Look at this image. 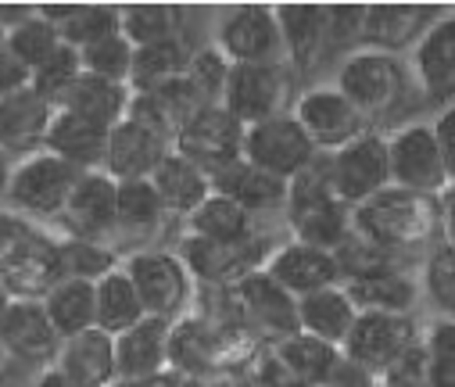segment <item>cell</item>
<instances>
[{"mask_svg":"<svg viewBox=\"0 0 455 387\" xmlns=\"http://www.w3.org/2000/svg\"><path fill=\"white\" fill-rule=\"evenodd\" d=\"M427 351V376L430 387H455V319L437 316L419 334Z\"/></svg>","mask_w":455,"mask_h":387,"instance_id":"cell-44","label":"cell"},{"mask_svg":"<svg viewBox=\"0 0 455 387\" xmlns=\"http://www.w3.org/2000/svg\"><path fill=\"white\" fill-rule=\"evenodd\" d=\"M326 176L340 205H363L384 187H391V169H387V137L366 129L352 144L337 148L326 155Z\"/></svg>","mask_w":455,"mask_h":387,"instance_id":"cell-8","label":"cell"},{"mask_svg":"<svg viewBox=\"0 0 455 387\" xmlns=\"http://www.w3.org/2000/svg\"><path fill=\"white\" fill-rule=\"evenodd\" d=\"M377 380L370 373H363L359 366H352L345 355H340V362L333 366V373L323 380V387H373Z\"/></svg>","mask_w":455,"mask_h":387,"instance_id":"cell-52","label":"cell"},{"mask_svg":"<svg viewBox=\"0 0 455 387\" xmlns=\"http://www.w3.org/2000/svg\"><path fill=\"white\" fill-rule=\"evenodd\" d=\"M355 316H359V309L352 305V298L345 294L340 284L298 298V330L315 337V341H326L333 348L345 344Z\"/></svg>","mask_w":455,"mask_h":387,"instance_id":"cell-29","label":"cell"},{"mask_svg":"<svg viewBox=\"0 0 455 387\" xmlns=\"http://www.w3.org/2000/svg\"><path fill=\"white\" fill-rule=\"evenodd\" d=\"M172 151V144H165L162 137L148 133L144 125L123 118L119 125L108 129V144H104V162L100 173H108L116 183H130V180H151V173L162 165V158Z\"/></svg>","mask_w":455,"mask_h":387,"instance_id":"cell-23","label":"cell"},{"mask_svg":"<svg viewBox=\"0 0 455 387\" xmlns=\"http://www.w3.org/2000/svg\"><path fill=\"white\" fill-rule=\"evenodd\" d=\"M111 387H137V383H123V380H116V383H111Z\"/></svg>","mask_w":455,"mask_h":387,"instance_id":"cell-57","label":"cell"},{"mask_svg":"<svg viewBox=\"0 0 455 387\" xmlns=\"http://www.w3.org/2000/svg\"><path fill=\"white\" fill-rule=\"evenodd\" d=\"M51 118H54V108L33 86L0 97V151L15 162L44 151Z\"/></svg>","mask_w":455,"mask_h":387,"instance_id":"cell-22","label":"cell"},{"mask_svg":"<svg viewBox=\"0 0 455 387\" xmlns=\"http://www.w3.org/2000/svg\"><path fill=\"white\" fill-rule=\"evenodd\" d=\"M448 8H441V4H366L359 51H380V54L402 58L405 51H412L423 40V33Z\"/></svg>","mask_w":455,"mask_h":387,"instance_id":"cell-16","label":"cell"},{"mask_svg":"<svg viewBox=\"0 0 455 387\" xmlns=\"http://www.w3.org/2000/svg\"><path fill=\"white\" fill-rule=\"evenodd\" d=\"M340 287H345V294L352 298V305L359 312H391V316H412L419 305V294H423L412 270H395L384 277L352 280Z\"/></svg>","mask_w":455,"mask_h":387,"instance_id":"cell-32","label":"cell"},{"mask_svg":"<svg viewBox=\"0 0 455 387\" xmlns=\"http://www.w3.org/2000/svg\"><path fill=\"white\" fill-rule=\"evenodd\" d=\"M212 190L237 201L248 215H262V212H283L287 205V183L248 165L244 158H237L234 165H226L212 176Z\"/></svg>","mask_w":455,"mask_h":387,"instance_id":"cell-26","label":"cell"},{"mask_svg":"<svg viewBox=\"0 0 455 387\" xmlns=\"http://www.w3.org/2000/svg\"><path fill=\"white\" fill-rule=\"evenodd\" d=\"M8 176H12V158L0 151V208H4V190H8Z\"/></svg>","mask_w":455,"mask_h":387,"instance_id":"cell-55","label":"cell"},{"mask_svg":"<svg viewBox=\"0 0 455 387\" xmlns=\"http://www.w3.org/2000/svg\"><path fill=\"white\" fill-rule=\"evenodd\" d=\"M144 316V305L130 284V277L119 270H111L108 277H100L93 284V327L104 330L108 337H119L123 330L137 327Z\"/></svg>","mask_w":455,"mask_h":387,"instance_id":"cell-33","label":"cell"},{"mask_svg":"<svg viewBox=\"0 0 455 387\" xmlns=\"http://www.w3.org/2000/svg\"><path fill=\"white\" fill-rule=\"evenodd\" d=\"M183 22L187 15L180 4H123L119 8V33L133 47L183 36Z\"/></svg>","mask_w":455,"mask_h":387,"instance_id":"cell-39","label":"cell"},{"mask_svg":"<svg viewBox=\"0 0 455 387\" xmlns=\"http://www.w3.org/2000/svg\"><path fill=\"white\" fill-rule=\"evenodd\" d=\"M40 305L61 341L93 327V284H86V280H58L40 298Z\"/></svg>","mask_w":455,"mask_h":387,"instance_id":"cell-38","label":"cell"},{"mask_svg":"<svg viewBox=\"0 0 455 387\" xmlns=\"http://www.w3.org/2000/svg\"><path fill=\"white\" fill-rule=\"evenodd\" d=\"M276 29L283 47V65L298 76H308L326 58V4H276Z\"/></svg>","mask_w":455,"mask_h":387,"instance_id":"cell-21","label":"cell"},{"mask_svg":"<svg viewBox=\"0 0 455 387\" xmlns=\"http://www.w3.org/2000/svg\"><path fill=\"white\" fill-rule=\"evenodd\" d=\"M148 183L155 187V194H158L165 215H180V219H187V215L212 194L208 173H201L194 162H187V158L176 155V151H169V155L162 158V165L151 173Z\"/></svg>","mask_w":455,"mask_h":387,"instance_id":"cell-30","label":"cell"},{"mask_svg":"<svg viewBox=\"0 0 455 387\" xmlns=\"http://www.w3.org/2000/svg\"><path fill=\"white\" fill-rule=\"evenodd\" d=\"M373 387H380V383H373Z\"/></svg>","mask_w":455,"mask_h":387,"instance_id":"cell-59","label":"cell"},{"mask_svg":"<svg viewBox=\"0 0 455 387\" xmlns=\"http://www.w3.org/2000/svg\"><path fill=\"white\" fill-rule=\"evenodd\" d=\"M244 129L255 122H266L273 115L291 111L294 104V72L283 61H269V65H230L222 86V101Z\"/></svg>","mask_w":455,"mask_h":387,"instance_id":"cell-7","label":"cell"},{"mask_svg":"<svg viewBox=\"0 0 455 387\" xmlns=\"http://www.w3.org/2000/svg\"><path fill=\"white\" fill-rule=\"evenodd\" d=\"M212 47L230 65L283 61L280 29H276V15L269 4H234V8L219 12Z\"/></svg>","mask_w":455,"mask_h":387,"instance_id":"cell-12","label":"cell"},{"mask_svg":"<svg viewBox=\"0 0 455 387\" xmlns=\"http://www.w3.org/2000/svg\"><path fill=\"white\" fill-rule=\"evenodd\" d=\"M33 387H72V383H68V380L51 366V369H44V373L36 376V383H33Z\"/></svg>","mask_w":455,"mask_h":387,"instance_id":"cell-54","label":"cell"},{"mask_svg":"<svg viewBox=\"0 0 455 387\" xmlns=\"http://www.w3.org/2000/svg\"><path fill=\"white\" fill-rule=\"evenodd\" d=\"M273 359L301 383V387H323V380L333 373V366L340 362V348L315 341L308 334H291L283 341L273 344Z\"/></svg>","mask_w":455,"mask_h":387,"instance_id":"cell-35","label":"cell"},{"mask_svg":"<svg viewBox=\"0 0 455 387\" xmlns=\"http://www.w3.org/2000/svg\"><path fill=\"white\" fill-rule=\"evenodd\" d=\"M230 298H234L241 327L269 337L273 344L291 337V334H298V302L280 284H273L262 270H255L244 280H237L230 287Z\"/></svg>","mask_w":455,"mask_h":387,"instance_id":"cell-15","label":"cell"},{"mask_svg":"<svg viewBox=\"0 0 455 387\" xmlns=\"http://www.w3.org/2000/svg\"><path fill=\"white\" fill-rule=\"evenodd\" d=\"M36 15L51 22L61 44L72 51H83L108 33H119V8L108 4H36Z\"/></svg>","mask_w":455,"mask_h":387,"instance_id":"cell-31","label":"cell"},{"mask_svg":"<svg viewBox=\"0 0 455 387\" xmlns=\"http://www.w3.org/2000/svg\"><path fill=\"white\" fill-rule=\"evenodd\" d=\"M337 258V270H340V284H352V280H370V277H384V273H395V270H412L409 258L402 254H391L355 233H348V240L333 251Z\"/></svg>","mask_w":455,"mask_h":387,"instance_id":"cell-41","label":"cell"},{"mask_svg":"<svg viewBox=\"0 0 455 387\" xmlns=\"http://www.w3.org/2000/svg\"><path fill=\"white\" fill-rule=\"evenodd\" d=\"M194 47L187 44V36H172L162 44H148V47H133V69H130V90L144 93L155 90L176 76L187 72Z\"/></svg>","mask_w":455,"mask_h":387,"instance_id":"cell-36","label":"cell"},{"mask_svg":"<svg viewBox=\"0 0 455 387\" xmlns=\"http://www.w3.org/2000/svg\"><path fill=\"white\" fill-rule=\"evenodd\" d=\"M33 79V72L8 51V47H0V97H8L15 90H26Z\"/></svg>","mask_w":455,"mask_h":387,"instance_id":"cell-51","label":"cell"},{"mask_svg":"<svg viewBox=\"0 0 455 387\" xmlns=\"http://www.w3.org/2000/svg\"><path fill=\"white\" fill-rule=\"evenodd\" d=\"M130 93H133V90L123 86V83H108V79H97V76H86V72H83V76L72 83V90L61 97L58 108L108 133L111 125H119V122L126 118Z\"/></svg>","mask_w":455,"mask_h":387,"instance_id":"cell-27","label":"cell"},{"mask_svg":"<svg viewBox=\"0 0 455 387\" xmlns=\"http://www.w3.org/2000/svg\"><path fill=\"white\" fill-rule=\"evenodd\" d=\"M409 72L430 104H455V12H444L412 47Z\"/></svg>","mask_w":455,"mask_h":387,"instance_id":"cell-19","label":"cell"},{"mask_svg":"<svg viewBox=\"0 0 455 387\" xmlns=\"http://www.w3.org/2000/svg\"><path fill=\"white\" fill-rule=\"evenodd\" d=\"M352 233L412 262L419 251H430L441 244L437 198L384 187L380 194L352 208Z\"/></svg>","mask_w":455,"mask_h":387,"instance_id":"cell-1","label":"cell"},{"mask_svg":"<svg viewBox=\"0 0 455 387\" xmlns=\"http://www.w3.org/2000/svg\"><path fill=\"white\" fill-rule=\"evenodd\" d=\"M58 258H61V280H86L97 284L111 270L123 266L119 251L104 240H83V237H58Z\"/></svg>","mask_w":455,"mask_h":387,"instance_id":"cell-40","label":"cell"},{"mask_svg":"<svg viewBox=\"0 0 455 387\" xmlns=\"http://www.w3.org/2000/svg\"><path fill=\"white\" fill-rule=\"evenodd\" d=\"M76 180H79V169L54 158L51 151H36L22 162H12L4 208L22 212L29 219H54L58 222Z\"/></svg>","mask_w":455,"mask_h":387,"instance_id":"cell-6","label":"cell"},{"mask_svg":"<svg viewBox=\"0 0 455 387\" xmlns=\"http://www.w3.org/2000/svg\"><path fill=\"white\" fill-rule=\"evenodd\" d=\"M276 244L266 233H251L244 240H201V237H183L176 254L187 266L194 284L204 287H234L237 280H244L248 273L262 270L266 258Z\"/></svg>","mask_w":455,"mask_h":387,"instance_id":"cell-5","label":"cell"},{"mask_svg":"<svg viewBox=\"0 0 455 387\" xmlns=\"http://www.w3.org/2000/svg\"><path fill=\"white\" fill-rule=\"evenodd\" d=\"M419 287L430 294V302L441 309V316L455 319V251L451 247L437 244L427 251Z\"/></svg>","mask_w":455,"mask_h":387,"instance_id":"cell-46","label":"cell"},{"mask_svg":"<svg viewBox=\"0 0 455 387\" xmlns=\"http://www.w3.org/2000/svg\"><path fill=\"white\" fill-rule=\"evenodd\" d=\"M262 273L273 284H280L294 302L312 294V291L340 284V270H337L333 251H323V247H312V244H301V240L276 244L266 258Z\"/></svg>","mask_w":455,"mask_h":387,"instance_id":"cell-20","label":"cell"},{"mask_svg":"<svg viewBox=\"0 0 455 387\" xmlns=\"http://www.w3.org/2000/svg\"><path fill=\"white\" fill-rule=\"evenodd\" d=\"M8 305H12V294H8L4 287H0V327H4V316H8ZM0 359H4V355H0Z\"/></svg>","mask_w":455,"mask_h":387,"instance_id":"cell-56","label":"cell"},{"mask_svg":"<svg viewBox=\"0 0 455 387\" xmlns=\"http://www.w3.org/2000/svg\"><path fill=\"white\" fill-rule=\"evenodd\" d=\"M226 76H230V61H226L215 47H197L190 54V61H187V72H183V79L194 86V93L204 104H219L222 101Z\"/></svg>","mask_w":455,"mask_h":387,"instance_id":"cell-47","label":"cell"},{"mask_svg":"<svg viewBox=\"0 0 455 387\" xmlns=\"http://www.w3.org/2000/svg\"><path fill=\"white\" fill-rule=\"evenodd\" d=\"M116 180L108 173L93 169V173H79L58 226L65 230V237H83V240H104L116 237Z\"/></svg>","mask_w":455,"mask_h":387,"instance_id":"cell-17","label":"cell"},{"mask_svg":"<svg viewBox=\"0 0 455 387\" xmlns=\"http://www.w3.org/2000/svg\"><path fill=\"white\" fill-rule=\"evenodd\" d=\"M61 337L54 334L47 312L40 302H19L12 298L4 327H0V355L19 362V366H33V369H51L58 359Z\"/></svg>","mask_w":455,"mask_h":387,"instance_id":"cell-18","label":"cell"},{"mask_svg":"<svg viewBox=\"0 0 455 387\" xmlns=\"http://www.w3.org/2000/svg\"><path fill=\"white\" fill-rule=\"evenodd\" d=\"M123 273L130 277V284L144 305V316H151V319L176 323L194 298V280L176 251L137 247L123 258Z\"/></svg>","mask_w":455,"mask_h":387,"instance_id":"cell-4","label":"cell"},{"mask_svg":"<svg viewBox=\"0 0 455 387\" xmlns=\"http://www.w3.org/2000/svg\"><path fill=\"white\" fill-rule=\"evenodd\" d=\"M294 122L305 129V137L312 141V148L319 155H330L337 148L352 144L355 137L366 133V122L363 115L348 104V97L340 93L337 86H308L294 97L291 104Z\"/></svg>","mask_w":455,"mask_h":387,"instance_id":"cell-14","label":"cell"},{"mask_svg":"<svg viewBox=\"0 0 455 387\" xmlns=\"http://www.w3.org/2000/svg\"><path fill=\"white\" fill-rule=\"evenodd\" d=\"M83 76V65H79V51H72V47H58L40 69H33V79H29V86L51 104V108H58L61 104V97L72 90V83Z\"/></svg>","mask_w":455,"mask_h":387,"instance_id":"cell-45","label":"cell"},{"mask_svg":"<svg viewBox=\"0 0 455 387\" xmlns=\"http://www.w3.org/2000/svg\"><path fill=\"white\" fill-rule=\"evenodd\" d=\"M165 208L148 180H130L116 187V237L126 240H148L162 230Z\"/></svg>","mask_w":455,"mask_h":387,"instance_id":"cell-34","label":"cell"},{"mask_svg":"<svg viewBox=\"0 0 455 387\" xmlns=\"http://www.w3.org/2000/svg\"><path fill=\"white\" fill-rule=\"evenodd\" d=\"M183 222H187V233L201 240H244L255 233V215H248L237 201L222 198L215 190Z\"/></svg>","mask_w":455,"mask_h":387,"instance_id":"cell-37","label":"cell"},{"mask_svg":"<svg viewBox=\"0 0 455 387\" xmlns=\"http://www.w3.org/2000/svg\"><path fill=\"white\" fill-rule=\"evenodd\" d=\"M241 144H244V125L222 104H204L172 137V151L194 162L201 173H208V180L241 158Z\"/></svg>","mask_w":455,"mask_h":387,"instance_id":"cell-10","label":"cell"},{"mask_svg":"<svg viewBox=\"0 0 455 387\" xmlns=\"http://www.w3.org/2000/svg\"><path fill=\"white\" fill-rule=\"evenodd\" d=\"M437 212H441V244L455 251V183H448L437 194Z\"/></svg>","mask_w":455,"mask_h":387,"instance_id":"cell-53","label":"cell"},{"mask_svg":"<svg viewBox=\"0 0 455 387\" xmlns=\"http://www.w3.org/2000/svg\"><path fill=\"white\" fill-rule=\"evenodd\" d=\"M0 47H4V29H0Z\"/></svg>","mask_w":455,"mask_h":387,"instance_id":"cell-58","label":"cell"},{"mask_svg":"<svg viewBox=\"0 0 455 387\" xmlns=\"http://www.w3.org/2000/svg\"><path fill=\"white\" fill-rule=\"evenodd\" d=\"M423 327L412 316H391V312H359L345 344H340V355H345L352 366H359L363 373H370L373 380L405 351L419 341Z\"/></svg>","mask_w":455,"mask_h":387,"instance_id":"cell-13","label":"cell"},{"mask_svg":"<svg viewBox=\"0 0 455 387\" xmlns=\"http://www.w3.org/2000/svg\"><path fill=\"white\" fill-rule=\"evenodd\" d=\"M169 334L165 319H140L116 337V373L123 383H144L169 369Z\"/></svg>","mask_w":455,"mask_h":387,"instance_id":"cell-25","label":"cell"},{"mask_svg":"<svg viewBox=\"0 0 455 387\" xmlns=\"http://www.w3.org/2000/svg\"><path fill=\"white\" fill-rule=\"evenodd\" d=\"M363 15L366 4H326V58L340 54V61H345L359 51Z\"/></svg>","mask_w":455,"mask_h":387,"instance_id":"cell-48","label":"cell"},{"mask_svg":"<svg viewBox=\"0 0 455 387\" xmlns=\"http://www.w3.org/2000/svg\"><path fill=\"white\" fill-rule=\"evenodd\" d=\"M104 144H108V133L61 108H54V118H51V129H47V141H44V151H51L54 158L68 162L72 169L79 173H93L100 169L104 162Z\"/></svg>","mask_w":455,"mask_h":387,"instance_id":"cell-28","label":"cell"},{"mask_svg":"<svg viewBox=\"0 0 455 387\" xmlns=\"http://www.w3.org/2000/svg\"><path fill=\"white\" fill-rule=\"evenodd\" d=\"M377 383H380V387H430L423 341H416L412 348H405V351L377 376Z\"/></svg>","mask_w":455,"mask_h":387,"instance_id":"cell-49","label":"cell"},{"mask_svg":"<svg viewBox=\"0 0 455 387\" xmlns=\"http://www.w3.org/2000/svg\"><path fill=\"white\" fill-rule=\"evenodd\" d=\"M54 369L72 387H111L119 380L116 373V337L90 327L76 337H65L54 359Z\"/></svg>","mask_w":455,"mask_h":387,"instance_id":"cell-24","label":"cell"},{"mask_svg":"<svg viewBox=\"0 0 455 387\" xmlns=\"http://www.w3.org/2000/svg\"><path fill=\"white\" fill-rule=\"evenodd\" d=\"M79 65L86 76L108 79V83H123L130 86V69H133V44L123 33H108L93 40L90 47L79 51Z\"/></svg>","mask_w":455,"mask_h":387,"instance_id":"cell-42","label":"cell"},{"mask_svg":"<svg viewBox=\"0 0 455 387\" xmlns=\"http://www.w3.org/2000/svg\"><path fill=\"white\" fill-rule=\"evenodd\" d=\"M340 93L348 97V104L363 115V122L380 133V125L398 122L416 93V79L409 72L405 58L380 54V51H355L340 61L337 83Z\"/></svg>","mask_w":455,"mask_h":387,"instance_id":"cell-2","label":"cell"},{"mask_svg":"<svg viewBox=\"0 0 455 387\" xmlns=\"http://www.w3.org/2000/svg\"><path fill=\"white\" fill-rule=\"evenodd\" d=\"M430 129H434V144H437V155L444 162L448 183H455V104L441 108L437 118L430 122Z\"/></svg>","mask_w":455,"mask_h":387,"instance_id":"cell-50","label":"cell"},{"mask_svg":"<svg viewBox=\"0 0 455 387\" xmlns=\"http://www.w3.org/2000/svg\"><path fill=\"white\" fill-rule=\"evenodd\" d=\"M4 47L33 72V69H40V65L61 47V36H58V29H54L51 22H44V19L33 12L26 22H19L15 29L4 33Z\"/></svg>","mask_w":455,"mask_h":387,"instance_id":"cell-43","label":"cell"},{"mask_svg":"<svg viewBox=\"0 0 455 387\" xmlns=\"http://www.w3.org/2000/svg\"><path fill=\"white\" fill-rule=\"evenodd\" d=\"M387 137V169H391V187L437 198L448 187L444 162L434 144L430 122H402L395 125Z\"/></svg>","mask_w":455,"mask_h":387,"instance_id":"cell-9","label":"cell"},{"mask_svg":"<svg viewBox=\"0 0 455 387\" xmlns=\"http://www.w3.org/2000/svg\"><path fill=\"white\" fill-rule=\"evenodd\" d=\"M315 148L305 137V129L294 122L291 111L273 115L266 122H255L244 129V144H241V158L283 183H291L301 169H308L315 162Z\"/></svg>","mask_w":455,"mask_h":387,"instance_id":"cell-11","label":"cell"},{"mask_svg":"<svg viewBox=\"0 0 455 387\" xmlns=\"http://www.w3.org/2000/svg\"><path fill=\"white\" fill-rule=\"evenodd\" d=\"M287 230L291 240L323 247V251H337L352 233V208L340 205L330 176H326V155H315V162L308 169H301L291 183H287Z\"/></svg>","mask_w":455,"mask_h":387,"instance_id":"cell-3","label":"cell"}]
</instances>
